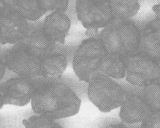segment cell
I'll return each instance as SVG.
<instances>
[{
	"label": "cell",
	"mask_w": 160,
	"mask_h": 128,
	"mask_svg": "<svg viewBox=\"0 0 160 128\" xmlns=\"http://www.w3.org/2000/svg\"><path fill=\"white\" fill-rule=\"evenodd\" d=\"M31 104L36 114L60 119L77 115L81 106V100L67 84L49 82L38 84Z\"/></svg>",
	"instance_id": "cell-1"
},
{
	"label": "cell",
	"mask_w": 160,
	"mask_h": 128,
	"mask_svg": "<svg viewBox=\"0 0 160 128\" xmlns=\"http://www.w3.org/2000/svg\"><path fill=\"white\" fill-rule=\"evenodd\" d=\"M99 38L108 53L129 55L139 50L141 30L128 19L114 18L102 28Z\"/></svg>",
	"instance_id": "cell-2"
},
{
	"label": "cell",
	"mask_w": 160,
	"mask_h": 128,
	"mask_svg": "<svg viewBox=\"0 0 160 128\" xmlns=\"http://www.w3.org/2000/svg\"><path fill=\"white\" fill-rule=\"evenodd\" d=\"M126 96L124 89L104 74H96L88 83V99L102 112H109L121 107Z\"/></svg>",
	"instance_id": "cell-3"
},
{
	"label": "cell",
	"mask_w": 160,
	"mask_h": 128,
	"mask_svg": "<svg viewBox=\"0 0 160 128\" xmlns=\"http://www.w3.org/2000/svg\"><path fill=\"white\" fill-rule=\"evenodd\" d=\"M107 52L99 38L90 37L82 41L73 58V69L78 79L88 83L99 73L101 59Z\"/></svg>",
	"instance_id": "cell-4"
},
{
	"label": "cell",
	"mask_w": 160,
	"mask_h": 128,
	"mask_svg": "<svg viewBox=\"0 0 160 128\" xmlns=\"http://www.w3.org/2000/svg\"><path fill=\"white\" fill-rule=\"evenodd\" d=\"M76 12L89 37H96L99 28H103L114 19L108 0H77Z\"/></svg>",
	"instance_id": "cell-5"
},
{
	"label": "cell",
	"mask_w": 160,
	"mask_h": 128,
	"mask_svg": "<svg viewBox=\"0 0 160 128\" xmlns=\"http://www.w3.org/2000/svg\"><path fill=\"white\" fill-rule=\"evenodd\" d=\"M126 66V79L136 86H146L160 77L158 60L148 53L138 50L129 55H123Z\"/></svg>",
	"instance_id": "cell-6"
},
{
	"label": "cell",
	"mask_w": 160,
	"mask_h": 128,
	"mask_svg": "<svg viewBox=\"0 0 160 128\" xmlns=\"http://www.w3.org/2000/svg\"><path fill=\"white\" fill-rule=\"evenodd\" d=\"M0 41L2 45L16 44L29 33L27 20L5 0L0 1Z\"/></svg>",
	"instance_id": "cell-7"
},
{
	"label": "cell",
	"mask_w": 160,
	"mask_h": 128,
	"mask_svg": "<svg viewBox=\"0 0 160 128\" xmlns=\"http://www.w3.org/2000/svg\"><path fill=\"white\" fill-rule=\"evenodd\" d=\"M2 58L7 68L19 76L33 79L41 76V60L29 52L23 42L16 44Z\"/></svg>",
	"instance_id": "cell-8"
},
{
	"label": "cell",
	"mask_w": 160,
	"mask_h": 128,
	"mask_svg": "<svg viewBox=\"0 0 160 128\" xmlns=\"http://www.w3.org/2000/svg\"><path fill=\"white\" fill-rule=\"evenodd\" d=\"M38 84L32 79L21 76L7 80L0 88V108L6 104L18 106L27 105L32 100Z\"/></svg>",
	"instance_id": "cell-9"
},
{
	"label": "cell",
	"mask_w": 160,
	"mask_h": 128,
	"mask_svg": "<svg viewBox=\"0 0 160 128\" xmlns=\"http://www.w3.org/2000/svg\"><path fill=\"white\" fill-rule=\"evenodd\" d=\"M152 112L143 96L129 95L126 96L121 106L120 118L124 123L132 125L144 121Z\"/></svg>",
	"instance_id": "cell-10"
},
{
	"label": "cell",
	"mask_w": 160,
	"mask_h": 128,
	"mask_svg": "<svg viewBox=\"0 0 160 128\" xmlns=\"http://www.w3.org/2000/svg\"><path fill=\"white\" fill-rule=\"evenodd\" d=\"M70 25V20L65 11L56 10L46 17L42 28L52 41L64 44Z\"/></svg>",
	"instance_id": "cell-11"
},
{
	"label": "cell",
	"mask_w": 160,
	"mask_h": 128,
	"mask_svg": "<svg viewBox=\"0 0 160 128\" xmlns=\"http://www.w3.org/2000/svg\"><path fill=\"white\" fill-rule=\"evenodd\" d=\"M139 50L148 53L157 60L160 59V19L156 18L142 28Z\"/></svg>",
	"instance_id": "cell-12"
},
{
	"label": "cell",
	"mask_w": 160,
	"mask_h": 128,
	"mask_svg": "<svg viewBox=\"0 0 160 128\" xmlns=\"http://www.w3.org/2000/svg\"><path fill=\"white\" fill-rule=\"evenodd\" d=\"M22 42L32 55L41 60L52 54L56 44V42L46 35L42 27L30 31Z\"/></svg>",
	"instance_id": "cell-13"
},
{
	"label": "cell",
	"mask_w": 160,
	"mask_h": 128,
	"mask_svg": "<svg viewBox=\"0 0 160 128\" xmlns=\"http://www.w3.org/2000/svg\"><path fill=\"white\" fill-rule=\"evenodd\" d=\"M68 66V59L65 55L51 54L41 59V76L46 79H60Z\"/></svg>",
	"instance_id": "cell-14"
},
{
	"label": "cell",
	"mask_w": 160,
	"mask_h": 128,
	"mask_svg": "<svg viewBox=\"0 0 160 128\" xmlns=\"http://www.w3.org/2000/svg\"><path fill=\"white\" fill-rule=\"evenodd\" d=\"M99 73L115 79L126 77V66L123 55L119 53H106L101 59Z\"/></svg>",
	"instance_id": "cell-15"
},
{
	"label": "cell",
	"mask_w": 160,
	"mask_h": 128,
	"mask_svg": "<svg viewBox=\"0 0 160 128\" xmlns=\"http://www.w3.org/2000/svg\"><path fill=\"white\" fill-rule=\"evenodd\" d=\"M114 18L129 19L138 14V0H108Z\"/></svg>",
	"instance_id": "cell-16"
},
{
	"label": "cell",
	"mask_w": 160,
	"mask_h": 128,
	"mask_svg": "<svg viewBox=\"0 0 160 128\" xmlns=\"http://www.w3.org/2000/svg\"><path fill=\"white\" fill-rule=\"evenodd\" d=\"M14 6L27 20L36 21L47 12L40 7L38 0H12Z\"/></svg>",
	"instance_id": "cell-17"
},
{
	"label": "cell",
	"mask_w": 160,
	"mask_h": 128,
	"mask_svg": "<svg viewBox=\"0 0 160 128\" xmlns=\"http://www.w3.org/2000/svg\"><path fill=\"white\" fill-rule=\"evenodd\" d=\"M142 96L152 110H160V77L144 87Z\"/></svg>",
	"instance_id": "cell-18"
},
{
	"label": "cell",
	"mask_w": 160,
	"mask_h": 128,
	"mask_svg": "<svg viewBox=\"0 0 160 128\" xmlns=\"http://www.w3.org/2000/svg\"><path fill=\"white\" fill-rule=\"evenodd\" d=\"M52 118L43 115H33L22 120V125L26 128H62Z\"/></svg>",
	"instance_id": "cell-19"
},
{
	"label": "cell",
	"mask_w": 160,
	"mask_h": 128,
	"mask_svg": "<svg viewBox=\"0 0 160 128\" xmlns=\"http://www.w3.org/2000/svg\"><path fill=\"white\" fill-rule=\"evenodd\" d=\"M40 7L43 10L66 11L68 8L69 0H38Z\"/></svg>",
	"instance_id": "cell-20"
},
{
	"label": "cell",
	"mask_w": 160,
	"mask_h": 128,
	"mask_svg": "<svg viewBox=\"0 0 160 128\" xmlns=\"http://www.w3.org/2000/svg\"><path fill=\"white\" fill-rule=\"evenodd\" d=\"M141 127L144 128H160V110H155L142 122Z\"/></svg>",
	"instance_id": "cell-21"
},
{
	"label": "cell",
	"mask_w": 160,
	"mask_h": 128,
	"mask_svg": "<svg viewBox=\"0 0 160 128\" xmlns=\"http://www.w3.org/2000/svg\"><path fill=\"white\" fill-rule=\"evenodd\" d=\"M152 10L155 14L157 15V18L160 19V4H158V5H155L152 7Z\"/></svg>",
	"instance_id": "cell-22"
},
{
	"label": "cell",
	"mask_w": 160,
	"mask_h": 128,
	"mask_svg": "<svg viewBox=\"0 0 160 128\" xmlns=\"http://www.w3.org/2000/svg\"><path fill=\"white\" fill-rule=\"evenodd\" d=\"M0 65H1V79H2L4 74H5V68H7L6 64H5V62L2 59V58H1V62H0Z\"/></svg>",
	"instance_id": "cell-23"
},
{
	"label": "cell",
	"mask_w": 160,
	"mask_h": 128,
	"mask_svg": "<svg viewBox=\"0 0 160 128\" xmlns=\"http://www.w3.org/2000/svg\"><path fill=\"white\" fill-rule=\"evenodd\" d=\"M107 127H127L123 125H112L110 126H108Z\"/></svg>",
	"instance_id": "cell-24"
},
{
	"label": "cell",
	"mask_w": 160,
	"mask_h": 128,
	"mask_svg": "<svg viewBox=\"0 0 160 128\" xmlns=\"http://www.w3.org/2000/svg\"><path fill=\"white\" fill-rule=\"evenodd\" d=\"M158 62H159V66H160V59H159V60H158Z\"/></svg>",
	"instance_id": "cell-25"
}]
</instances>
